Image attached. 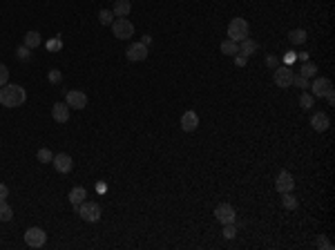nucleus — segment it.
I'll return each mask as SVG.
<instances>
[{
  "mask_svg": "<svg viewBox=\"0 0 335 250\" xmlns=\"http://www.w3.org/2000/svg\"><path fill=\"white\" fill-rule=\"evenodd\" d=\"M27 101V92L20 85H3L0 87V105L5 107H18Z\"/></svg>",
  "mask_w": 335,
  "mask_h": 250,
  "instance_id": "f257e3e1",
  "label": "nucleus"
},
{
  "mask_svg": "<svg viewBox=\"0 0 335 250\" xmlns=\"http://www.w3.org/2000/svg\"><path fill=\"white\" fill-rule=\"evenodd\" d=\"M248 34H251V27H248V22L243 20V18H233L228 25V38L235 40V42H241L248 38Z\"/></svg>",
  "mask_w": 335,
  "mask_h": 250,
  "instance_id": "f03ea898",
  "label": "nucleus"
},
{
  "mask_svg": "<svg viewBox=\"0 0 335 250\" xmlns=\"http://www.w3.org/2000/svg\"><path fill=\"white\" fill-rule=\"evenodd\" d=\"M76 212L81 215L83 221H87V223H96L101 219V206L94 203V201H83L76 208Z\"/></svg>",
  "mask_w": 335,
  "mask_h": 250,
  "instance_id": "7ed1b4c3",
  "label": "nucleus"
},
{
  "mask_svg": "<svg viewBox=\"0 0 335 250\" xmlns=\"http://www.w3.org/2000/svg\"><path fill=\"white\" fill-rule=\"evenodd\" d=\"M112 34L117 36L119 40H127L130 36H134V25L127 18H117V20L112 22Z\"/></svg>",
  "mask_w": 335,
  "mask_h": 250,
  "instance_id": "20e7f679",
  "label": "nucleus"
},
{
  "mask_svg": "<svg viewBox=\"0 0 335 250\" xmlns=\"http://www.w3.org/2000/svg\"><path fill=\"white\" fill-rule=\"evenodd\" d=\"M293 76H295V72L291 70V65H284V67H277L275 70V76H273V81H275L277 87H291L293 85Z\"/></svg>",
  "mask_w": 335,
  "mask_h": 250,
  "instance_id": "39448f33",
  "label": "nucleus"
},
{
  "mask_svg": "<svg viewBox=\"0 0 335 250\" xmlns=\"http://www.w3.org/2000/svg\"><path fill=\"white\" fill-rule=\"evenodd\" d=\"M25 243L29 248H42L47 243V235L42 228H29L25 233Z\"/></svg>",
  "mask_w": 335,
  "mask_h": 250,
  "instance_id": "423d86ee",
  "label": "nucleus"
},
{
  "mask_svg": "<svg viewBox=\"0 0 335 250\" xmlns=\"http://www.w3.org/2000/svg\"><path fill=\"white\" fill-rule=\"evenodd\" d=\"M65 103L72 109H85L87 107V94L81 92V89H70V92L65 94Z\"/></svg>",
  "mask_w": 335,
  "mask_h": 250,
  "instance_id": "0eeeda50",
  "label": "nucleus"
},
{
  "mask_svg": "<svg viewBox=\"0 0 335 250\" xmlns=\"http://www.w3.org/2000/svg\"><path fill=\"white\" fill-rule=\"evenodd\" d=\"M125 58L132 60V63H141V60L148 58V45H143V42H132L125 52Z\"/></svg>",
  "mask_w": 335,
  "mask_h": 250,
  "instance_id": "6e6552de",
  "label": "nucleus"
},
{
  "mask_svg": "<svg viewBox=\"0 0 335 250\" xmlns=\"http://www.w3.org/2000/svg\"><path fill=\"white\" fill-rule=\"evenodd\" d=\"M235 208L230 203H219L215 208V219L219 223H235Z\"/></svg>",
  "mask_w": 335,
  "mask_h": 250,
  "instance_id": "1a4fd4ad",
  "label": "nucleus"
},
{
  "mask_svg": "<svg viewBox=\"0 0 335 250\" xmlns=\"http://www.w3.org/2000/svg\"><path fill=\"white\" fill-rule=\"evenodd\" d=\"M275 188H277V192H279V194H284V192H293V188H295V179H293V174L286 172V170H282V172L277 174Z\"/></svg>",
  "mask_w": 335,
  "mask_h": 250,
  "instance_id": "9d476101",
  "label": "nucleus"
},
{
  "mask_svg": "<svg viewBox=\"0 0 335 250\" xmlns=\"http://www.w3.org/2000/svg\"><path fill=\"white\" fill-rule=\"evenodd\" d=\"M52 163H54V168H56L60 174L72 172V168H74V161H72V156L65 154V152H60V154H54Z\"/></svg>",
  "mask_w": 335,
  "mask_h": 250,
  "instance_id": "9b49d317",
  "label": "nucleus"
},
{
  "mask_svg": "<svg viewBox=\"0 0 335 250\" xmlns=\"http://www.w3.org/2000/svg\"><path fill=\"white\" fill-rule=\"evenodd\" d=\"M310 89H313V96H326L333 92V83L328 78H315Z\"/></svg>",
  "mask_w": 335,
  "mask_h": 250,
  "instance_id": "f8f14e48",
  "label": "nucleus"
},
{
  "mask_svg": "<svg viewBox=\"0 0 335 250\" xmlns=\"http://www.w3.org/2000/svg\"><path fill=\"white\" fill-rule=\"evenodd\" d=\"M197 127H199V117H197V112H192V109L184 112V117H181V130H184V132H194Z\"/></svg>",
  "mask_w": 335,
  "mask_h": 250,
  "instance_id": "ddd939ff",
  "label": "nucleus"
},
{
  "mask_svg": "<svg viewBox=\"0 0 335 250\" xmlns=\"http://www.w3.org/2000/svg\"><path fill=\"white\" fill-rule=\"evenodd\" d=\"M52 117L56 123H67V121H70V105H67V103H54Z\"/></svg>",
  "mask_w": 335,
  "mask_h": 250,
  "instance_id": "4468645a",
  "label": "nucleus"
},
{
  "mask_svg": "<svg viewBox=\"0 0 335 250\" xmlns=\"http://www.w3.org/2000/svg\"><path fill=\"white\" fill-rule=\"evenodd\" d=\"M310 125H313L315 132H326L328 127H331V121H328V117L324 112H318L310 117Z\"/></svg>",
  "mask_w": 335,
  "mask_h": 250,
  "instance_id": "2eb2a0df",
  "label": "nucleus"
},
{
  "mask_svg": "<svg viewBox=\"0 0 335 250\" xmlns=\"http://www.w3.org/2000/svg\"><path fill=\"white\" fill-rule=\"evenodd\" d=\"M85 197H87V190H85L83 186H76L70 190V203L74 206V208H78V206L85 201Z\"/></svg>",
  "mask_w": 335,
  "mask_h": 250,
  "instance_id": "dca6fc26",
  "label": "nucleus"
},
{
  "mask_svg": "<svg viewBox=\"0 0 335 250\" xmlns=\"http://www.w3.org/2000/svg\"><path fill=\"white\" fill-rule=\"evenodd\" d=\"M132 11V3L130 0H117L112 7V14L119 16V18H127V14Z\"/></svg>",
  "mask_w": 335,
  "mask_h": 250,
  "instance_id": "f3484780",
  "label": "nucleus"
},
{
  "mask_svg": "<svg viewBox=\"0 0 335 250\" xmlns=\"http://www.w3.org/2000/svg\"><path fill=\"white\" fill-rule=\"evenodd\" d=\"M23 45L29 47V50H36L40 45V34L38 32H27L25 38H23Z\"/></svg>",
  "mask_w": 335,
  "mask_h": 250,
  "instance_id": "a211bd4d",
  "label": "nucleus"
},
{
  "mask_svg": "<svg viewBox=\"0 0 335 250\" xmlns=\"http://www.w3.org/2000/svg\"><path fill=\"white\" fill-rule=\"evenodd\" d=\"M221 54H226V56H237L239 54V42H235V40H224L221 42Z\"/></svg>",
  "mask_w": 335,
  "mask_h": 250,
  "instance_id": "6ab92c4d",
  "label": "nucleus"
},
{
  "mask_svg": "<svg viewBox=\"0 0 335 250\" xmlns=\"http://www.w3.org/2000/svg\"><path fill=\"white\" fill-rule=\"evenodd\" d=\"M306 32H304V29H293V32H288V40L293 42V45H304V42H306Z\"/></svg>",
  "mask_w": 335,
  "mask_h": 250,
  "instance_id": "aec40b11",
  "label": "nucleus"
},
{
  "mask_svg": "<svg viewBox=\"0 0 335 250\" xmlns=\"http://www.w3.org/2000/svg\"><path fill=\"white\" fill-rule=\"evenodd\" d=\"M14 219V208L7 203V199L0 201V221H11Z\"/></svg>",
  "mask_w": 335,
  "mask_h": 250,
  "instance_id": "412c9836",
  "label": "nucleus"
},
{
  "mask_svg": "<svg viewBox=\"0 0 335 250\" xmlns=\"http://www.w3.org/2000/svg\"><path fill=\"white\" fill-rule=\"evenodd\" d=\"M255 52H257V42H253L251 38L239 42V54H243V56H251V54H255Z\"/></svg>",
  "mask_w": 335,
  "mask_h": 250,
  "instance_id": "4be33fe9",
  "label": "nucleus"
},
{
  "mask_svg": "<svg viewBox=\"0 0 335 250\" xmlns=\"http://www.w3.org/2000/svg\"><path fill=\"white\" fill-rule=\"evenodd\" d=\"M282 206H284L286 210H295L297 206H300V201H297L291 192H284V194H282Z\"/></svg>",
  "mask_w": 335,
  "mask_h": 250,
  "instance_id": "5701e85b",
  "label": "nucleus"
},
{
  "mask_svg": "<svg viewBox=\"0 0 335 250\" xmlns=\"http://www.w3.org/2000/svg\"><path fill=\"white\" fill-rule=\"evenodd\" d=\"M300 74H302L304 78H313V76H318V65H315V63H308V60H306V63L302 65Z\"/></svg>",
  "mask_w": 335,
  "mask_h": 250,
  "instance_id": "b1692460",
  "label": "nucleus"
},
{
  "mask_svg": "<svg viewBox=\"0 0 335 250\" xmlns=\"http://www.w3.org/2000/svg\"><path fill=\"white\" fill-rule=\"evenodd\" d=\"M99 22H101V25H112V22H114V14L109 9H101L99 11Z\"/></svg>",
  "mask_w": 335,
  "mask_h": 250,
  "instance_id": "393cba45",
  "label": "nucleus"
},
{
  "mask_svg": "<svg viewBox=\"0 0 335 250\" xmlns=\"http://www.w3.org/2000/svg\"><path fill=\"white\" fill-rule=\"evenodd\" d=\"M36 158H38L40 163H52V158H54V154L47 148H40L38 150V154H36Z\"/></svg>",
  "mask_w": 335,
  "mask_h": 250,
  "instance_id": "a878e982",
  "label": "nucleus"
},
{
  "mask_svg": "<svg viewBox=\"0 0 335 250\" xmlns=\"http://www.w3.org/2000/svg\"><path fill=\"white\" fill-rule=\"evenodd\" d=\"M47 50H50V52H60V50H63V40H60L58 36H54L52 40H47Z\"/></svg>",
  "mask_w": 335,
  "mask_h": 250,
  "instance_id": "bb28decb",
  "label": "nucleus"
},
{
  "mask_svg": "<svg viewBox=\"0 0 335 250\" xmlns=\"http://www.w3.org/2000/svg\"><path fill=\"white\" fill-rule=\"evenodd\" d=\"M293 85H295V87H300V89H306L308 87V78H304L302 74H295L293 76Z\"/></svg>",
  "mask_w": 335,
  "mask_h": 250,
  "instance_id": "cd10ccee",
  "label": "nucleus"
},
{
  "mask_svg": "<svg viewBox=\"0 0 335 250\" xmlns=\"http://www.w3.org/2000/svg\"><path fill=\"white\" fill-rule=\"evenodd\" d=\"M7 83H9V70H7V65L0 63V87L7 85Z\"/></svg>",
  "mask_w": 335,
  "mask_h": 250,
  "instance_id": "c85d7f7f",
  "label": "nucleus"
},
{
  "mask_svg": "<svg viewBox=\"0 0 335 250\" xmlns=\"http://www.w3.org/2000/svg\"><path fill=\"white\" fill-rule=\"evenodd\" d=\"M300 105H302L304 109H308V107H313V96H310V94H306V92H304V94L300 96Z\"/></svg>",
  "mask_w": 335,
  "mask_h": 250,
  "instance_id": "c756f323",
  "label": "nucleus"
},
{
  "mask_svg": "<svg viewBox=\"0 0 335 250\" xmlns=\"http://www.w3.org/2000/svg\"><path fill=\"white\" fill-rule=\"evenodd\" d=\"M235 235H237L235 223H224V237H226V239H233Z\"/></svg>",
  "mask_w": 335,
  "mask_h": 250,
  "instance_id": "7c9ffc66",
  "label": "nucleus"
},
{
  "mask_svg": "<svg viewBox=\"0 0 335 250\" xmlns=\"http://www.w3.org/2000/svg\"><path fill=\"white\" fill-rule=\"evenodd\" d=\"M47 78H50V83H60V81H63V74H60L58 70H50Z\"/></svg>",
  "mask_w": 335,
  "mask_h": 250,
  "instance_id": "2f4dec72",
  "label": "nucleus"
},
{
  "mask_svg": "<svg viewBox=\"0 0 335 250\" xmlns=\"http://www.w3.org/2000/svg\"><path fill=\"white\" fill-rule=\"evenodd\" d=\"M315 243H318V248H324V250H333V243L328 241L326 237H318V241H315Z\"/></svg>",
  "mask_w": 335,
  "mask_h": 250,
  "instance_id": "473e14b6",
  "label": "nucleus"
},
{
  "mask_svg": "<svg viewBox=\"0 0 335 250\" xmlns=\"http://www.w3.org/2000/svg\"><path fill=\"white\" fill-rule=\"evenodd\" d=\"M18 58H20V60H27L29 58V47H25V45H23V47H18Z\"/></svg>",
  "mask_w": 335,
  "mask_h": 250,
  "instance_id": "72a5a7b5",
  "label": "nucleus"
},
{
  "mask_svg": "<svg viewBox=\"0 0 335 250\" xmlns=\"http://www.w3.org/2000/svg\"><path fill=\"white\" fill-rule=\"evenodd\" d=\"M7 197H9V188L5 184H0V201H5Z\"/></svg>",
  "mask_w": 335,
  "mask_h": 250,
  "instance_id": "f704fd0d",
  "label": "nucleus"
},
{
  "mask_svg": "<svg viewBox=\"0 0 335 250\" xmlns=\"http://www.w3.org/2000/svg\"><path fill=\"white\" fill-rule=\"evenodd\" d=\"M295 58H297V56H295V52H286L284 63H286V65H291V63H295Z\"/></svg>",
  "mask_w": 335,
  "mask_h": 250,
  "instance_id": "c9c22d12",
  "label": "nucleus"
},
{
  "mask_svg": "<svg viewBox=\"0 0 335 250\" xmlns=\"http://www.w3.org/2000/svg\"><path fill=\"white\" fill-rule=\"evenodd\" d=\"M246 60H248V56H243V54H239V56H235V63L239 65V67L246 65Z\"/></svg>",
  "mask_w": 335,
  "mask_h": 250,
  "instance_id": "e433bc0d",
  "label": "nucleus"
},
{
  "mask_svg": "<svg viewBox=\"0 0 335 250\" xmlns=\"http://www.w3.org/2000/svg\"><path fill=\"white\" fill-rule=\"evenodd\" d=\"M266 63H268V65H273V67H275V65H277V58H273V56H268V58H266Z\"/></svg>",
  "mask_w": 335,
  "mask_h": 250,
  "instance_id": "4c0bfd02",
  "label": "nucleus"
},
{
  "mask_svg": "<svg viewBox=\"0 0 335 250\" xmlns=\"http://www.w3.org/2000/svg\"><path fill=\"white\" fill-rule=\"evenodd\" d=\"M141 42H143V45H150V42H152V36H143Z\"/></svg>",
  "mask_w": 335,
  "mask_h": 250,
  "instance_id": "58836bf2",
  "label": "nucleus"
}]
</instances>
